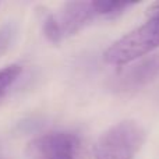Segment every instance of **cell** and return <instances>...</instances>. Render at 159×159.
I'll return each mask as SVG.
<instances>
[{"label":"cell","instance_id":"6da1fadb","mask_svg":"<svg viewBox=\"0 0 159 159\" xmlns=\"http://www.w3.org/2000/svg\"><path fill=\"white\" fill-rule=\"evenodd\" d=\"M149 20L127 32L103 53V60L113 66H126L159 48V2L148 7Z\"/></svg>","mask_w":159,"mask_h":159},{"label":"cell","instance_id":"7a4b0ae2","mask_svg":"<svg viewBox=\"0 0 159 159\" xmlns=\"http://www.w3.org/2000/svg\"><path fill=\"white\" fill-rule=\"evenodd\" d=\"M147 140L137 120H121L102 133L93 145L95 159H134Z\"/></svg>","mask_w":159,"mask_h":159},{"label":"cell","instance_id":"3957f363","mask_svg":"<svg viewBox=\"0 0 159 159\" xmlns=\"http://www.w3.org/2000/svg\"><path fill=\"white\" fill-rule=\"evenodd\" d=\"M159 75V53L127 66L109 82L110 89L117 93H133L151 84Z\"/></svg>","mask_w":159,"mask_h":159},{"label":"cell","instance_id":"277c9868","mask_svg":"<svg viewBox=\"0 0 159 159\" xmlns=\"http://www.w3.org/2000/svg\"><path fill=\"white\" fill-rule=\"evenodd\" d=\"M80 148V138L71 133H49L36 137L28 144L27 152L32 159H52L71 155Z\"/></svg>","mask_w":159,"mask_h":159},{"label":"cell","instance_id":"5b68a950","mask_svg":"<svg viewBox=\"0 0 159 159\" xmlns=\"http://www.w3.org/2000/svg\"><path fill=\"white\" fill-rule=\"evenodd\" d=\"M98 17L92 2H70L55 14L61 38L73 36Z\"/></svg>","mask_w":159,"mask_h":159},{"label":"cell","instance_id":"8992f818","mask_svg":"<svg viewBox=\"0 0 159 159\" xmlns=\"http://www.w3.org/2000/svg\"><path fill=\"white\" fill-rule=\"evenodd\" d=\"M93 8H95L98 16L105 17H115L117 14H121L126 8L133 6L134 3H127V2H110V0H98V2H92Z\"/></svg>","mask_w":159,"mask_h":159},{"label":"cell","instance_id":"52a82bcc","mask_svg":"<svg viewBox=\"0 0 159 159\" xmlns=\"http://www.w3.org/2000/svg\"><path fill=\"white\" fill-rule=\"evenodd\" d=\"M22 73V67L18 64H11L0 70V96L7 91L8 87L13 85V82L20 77Z\"/></svg>","mask_w":159,"mask_h":159},{"label":"cell","instance_id":"ba28073f","mask_svg":"<svg viewBox=\"0 0 159 159\" xmlns=\"http://www.w3.org/2000/svg\"><path fill=\"white\" fill-rule=\"evenodd\" d=\"M43 32L46 35V38L53 43H59L63 39L60 34V28L56 22L55 14H48L46 18L43 20Z\"/></svg>","mask_w":159,"mask_h":159},{"label":"cell","instance_id":"9c48e42d","mask_svg":"<svg viewBox=\"0 0 159 159\" xmlns=\"http://www.w3.org/2000/svg\"><path fill=\"white\" fill-rule=\"evenodd\" d=\"M14 32H16V31H14L13 25H10V24L0 30V55L4 53L6 50L8 49L10 42H11V36L14 35Z\"/></svg>","mask_w":159,"mask_h":159},{"label":"cell","instance_id":"30bf717a","mask_svg":"<svg viewBox=\"0 0 159 159\" xmlns=\"http://www.w3.org/2000/svg\"><path fill=\"white\" fill-rule=\"evenodd\" d=\"M52 159H74V157H71V155H61V157H56Z\"/></svg>","mask_w":159,"mask_h":159}]
</instances>
